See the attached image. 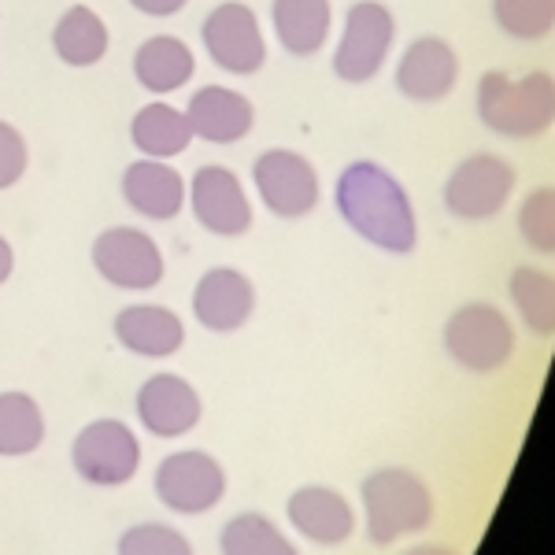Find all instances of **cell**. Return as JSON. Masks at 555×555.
Instances as JSON below:
<instances>
[{
  "label": "cell",
  "instance_id": "23",
  "mask_svg": "<svg viewBox=\"0 0 555 555\" xmlns=\"http://www.w3.org/2000/svg\"><path fill=\"white\" fill-rule=\"evenodd\" d=\"M107 26L93 8L75 4L52 26V49L67 67H93L107 56Z\"/></svg>",
  "mask_w": 555,
  "mask_h": 555
},
{
  "label": "cell",
  "instance_id": "19",
  "mask_svg": "<svg viewBox=\"0 0 555 555\" xmlns=\"http://www.w3.org/2000/svg\"><path fill=\"white\" fill-rule=\"evenodd\" d=\"M122 196L152 222H171L185 208V178L167 159H138L122 171Z\"/></svg>",
  "mask_w": 555,
  "mask_h": 555
},
{
  "label": "cell",
  "instance_id": "7",
  "mask_svg": "<svg viewBox=\"0 0 555 555\" xmlns=\"http://www.w3.org/2000/svg\"><path fill=\"white\" fill-rule=\"evenodd\" d=\"M70 463H75L78 478L89 481V486H101V489L127 486L141 467L138 434L127 423H119V418H96V423H89L75 437Z\"/></svg>",
  "mask_w": 555,
  "mask_h": 555
},
{
  "label": "cell",
  "instance_id": "31",
  "mask_svg": "<svg viewBox=\"0 0 555 555\" xmlns=\"http://www.w3.org/2000/svg\"><path fill=\"white\" fill-rule=\"evenodd\" d=\"M141 15H152V20H167V15H178L190 0H130Z\"/></svg>",
  "mask_w": 555,
  "mask_h": 555
},
{
  "label": "cell",
  "instance_id": "6",
  "mask_svg": "<svg viewBox=\"0 0 555 555\" xmlns=\"http://www.w3.org/2000/svg\"><path fill=\"white\" fill-rule=\"evenodd\" d=\"M515 182L518 175L507 159L492 156V152H474V156L452 167L449 182H444V208L455 219H467V222L492 219V215L507 208Z\"/></svg>",
  "mask_w": 555,
  "mask_h": 555
},
{
  "label": "cell",
  "instance_id": "13",
  "mask_svg": "<svg viewBox=\"0 0 555 555\" xmlns=\"http://www.w3.org/2000/svg\"><path fill=\"white\" fill-rule=\"evenodd\" d=\"M201 415V392L182 374H152L138 389V418L156 437H167V441L185 437L190 429H196Z\"/></svg>",
  "mask_w": 555,
  "mask_h": 555
},
{
  "label": "cell",
  "instance_id": "21",
  "mask_svg": "<svg viewBox=\"0 0 555 555\" xmlns=\"http://www.w3.org/2000/svg\"><path fill=\"white\" fill-rule=\"evenodd\" d=\"M196 60L190 44L171 38V34H156L133 52V78L149 93H175L193 78Z\"/></svg>",
  "mask_w": 555,
  "mask_h": 555
},
{
  "label": "cell",
  "instance_id": "22",
  "mask_svg": "<svg viewBox=\"0 0 555 555\" xmlns=\"http://www.w3.org/2000/svg\"><path fill=\"white\" fill-rule=\"evenodd\" d=\"M130 138L133 149L145 159H175L193 145V130L185 112H178L171 104L152 101L133 115L130 122Z\"/></svg>",
  "mask_w": 555,
  "mask_h": 555
},
{
  "label": "cell",
  "instance_id": "29",
  "mask_svg": "<svg viewBox=\"0 0 555 555\" xmlns=\"http://www.w3.org/2000/svg\"><path fill=\"white\" fill-rule=\"evenodd\" d=\"M119 555H193V544L185 541V533H178L167 522H141L130 526L115 544Z\"/></svg>",
  "mask_w": 555,
  "mask_h": 555
},
{
  "label": "cell",
  "instance_id": "1",
  "mask_svg": "<svg viewBox=\"0 0 555 555\" xmlns=\"http://www.w3.org/2000/svg\"><path fill=\"white\" fill-rule=\"evenodd\" d=\"M337 211L356 237L392 256H408L418 245V222L400 178L374 159H356L337 178Z\"/></svg>",
  "mask_w": 555,
  "mask_h": 555
},
{
  "label": "cell",
  "instance_id": "17",
  "mask_svg": "<svg viewBox=\"0 0 555 555\" xmlns=\"http://www.w3.org/2000/svg\"><path fill=\"white\" fill-rule=\"evenodd\" d=\"M285 515H289V526L297 533H304L315 544H345L348 537L356 533V512L352 504L341 496L337 489L326 486H304L289 496L285 504Z\"/></svg>",
  "mask_w": 555,
  "mask_h": 555
},
{
  "label": "cell",
  "instance_id": "18",
  "mask_svg": "<svg viewBox=\"0 0 555 555\" xmlns=\"http://www.w3.org/2000/svg\"><path fill=\"white\" fill-rule=\"evenodd\" d=\"M115 341L141 360H167L185 345V326L171 308L159 304H130L115 315Z\"/></svg>",
  "mask_w": 555,
  "mask_h": 555
},
{
  "label": "cell",
  "instance_id": "9",
  "mask_svg": "<svg viewBox=\"0 0 555 555\" xmlns=\"http://www.w3.org/2000/svg\"><path fill=\"white\" fill-rule=\"evenodd\" d=\"M93 267L115 289L149 293L164 282V253L156 248L145 230L112 227L93 241Z\"/></svg>",
  "mask_w": 555,
  "mask_h": 555
},
{
  "label": "cell",
  "instance_id": "26",
  "mask_svg": "<svg viewBox=\"0 0 555 555\" xmlns=\"http://www.w3.org/2000/svg\"><path fill=\"white\" fill-rule=\"evenodd\" d=\"M507 289H512V300L522 315L526 326L541 337H552L555 330V282L548 271L541 267H518L507 278Z\"/></svg>",
  "mask_w": 555,
  "mask_h": 555
},
{
  "label": "cell",
  "instance_id": "14",
  "mask_svg": "<svg viewBox=\"0 0 555 555\" xmlns=\"http://www.w3.org/2000/svg\"><path fill=\"white\" fill-rule=\"evenodd\" d=\"M256 311V285L234 267H211L193 289V315L211 334H234Z\"/></svg>",
  "mask_w": 555,
  "mask_h": 555
},
{
  "label": "cell",
  "instance_id": "24",
  "mask_svg": "<svg viewBox=\"0 0 555 555\" xmlns=\"http://www.w3.org/2000/svg\"><path fill=\"white\" fill-rule=\"evenodd\" d=\"M44 441V415L38 400L26 392H0V455L38 452Z\"/></svg>",
  "mask_w": 555,
  "mask_h": 555
},
{
  "label": "cell",
  "instance_id": "11",
  "mask_svg": "<svg viewBox=\"0 0 555 555\" xmlns=\"http://www.w3.org/2000/svg\"><path fill=\"white\" fill-rule=\"evenodd\" d=\"M201 38L215 67L230 70V75H256L267 64V41L263 30H259V20L241 0H227V4L211 8L201 26Z\"/></svg>",
  "mask_w": 555,
  "mask_h": 555
},
{
  "label": "cell",
  "instance_id": "30",
  "mask_svg": "<svg viewBox=\"0 0 555 555\" xmlns=\"http://www.w3.org/2000/svg\"><path fill=\"white\" fill-rule=\"evenodd\" d=\"M26 167H30L26 138L12 127V122L0 119V190H12V185L26 175Z\"/></svg>",
  "mask_w": 555,
  "mask_h": 555
},
{
  "label": "cell",
  "instance_id": "10",
  "mask_svg": "<svg viewBox=\"0 0 555 555\" xmlns=\"http://www.w3.org/2000/svg\"><path fill=\"white\" fill-rule=\"evenodd\" d=\"M156 496L175 515H204L227 496V470L208 452H175L156 467Z\"/></svg>",
  "mask_w": 555,
  "mask_h": 555
},
{
  "label": "cell",
  "instance_id": "5",
  "mask_svg": "<svg viewBox=\"0 0 555 555\" xmlns=\"http://www.w3.org/2000/svg\"><path fill=\"white\" fill-rule=\"evenodd\" d=\"M397 38V20L378 0H356L345 15V34L334 52V75L348 86H363L385 67Z\"/></svg>",
  "mask_w": 555,
  "mask_h": 555
},
{
  "label": "cell",
  "instance_id": "8",
  "mask_svg": "<svg viewBox=\"0 0 555 555\" xmlns=\"http://www.w3.org/2000/svg\"><path fill=\"white\" fill-rule=\"evenodd\" d=\"M253 182L263 208L278 219H304L319 208V171L293 149H267L256 156Z\"/></svg>",
  "mask_w": 555,
  "mask_h": 555
},
{
  "label": "cell",
  "instance_id": "2",
  "mask_svg": "<svg viewBox=\"0 0 555 555\" xmlns=\"http://www.w3.org/2000/svg\"><path fill=\"white\" fill-rule=\"evenodd\" d=\"M478 119L500 138H537L555 119V82L548 70L512 78L504 70H489L478 82Z\"/></svg>",
  "mask_w": 555,
  "mask_h": 555
},
{
  "label": "cell",
  "instance_id": "27",
  "mask_svg": "<svg viewBox=\"0 0 555 555\" xmlns=\"http://www.w3.org/2000/svg\"><path fill=\"white\" fill-rule=\"evenodd\" d=\"M492 20L507 38L541 41L555 26V0H492Z\"/></svg>",
  "mask_w": 555,
  "mask_h": 555
},
{
  "label": "cell",
  "instance_id": "25",
  "mask_svg": "<svg viewBox=\"0 0 555 555\" xmlns=\"http://www.w3.org/2000/svg\"><path fill=\"white\" fill-rule=\"evenodd\" d=\"M219 548L222 555H300L297 544L259 512H245V515L230 518V522L222 526Z\"/></svg>",
  "mask_w": 555,
  "mask_h": 555
},
{
  "label": "cell",
  "instance_id": "32",
  "mask_svg": "<svg viewBox=\"0 0 555 555\" xmlns=\"http://www.w3.org/2000/svg\"><path fill=\"white\" fill-rule=\"evenodd\" d=\"M15 271V253H12V245H8V237H0V285L12 278Z\"/></svg>",
  "mask_w": 555,
  "mask_h": 555
},
{
  "label": "cell",
  "instance_id": "20",
  "mask_svg": "<svg viewBox=\"0 0 555 555\" xmlns=\"http://www.w3.org/2000/svg\"><path fill=\"white\" fill-rule=\"evenodd\" d=\"M274 34L289 56H315L330 38V0H274L271 4Z\"/></svg>",
  "mask_w": 555,
  "mask_h": 555
},
{
  "label": "cell",
  "instance_id": "16",
  "mask_svg": "<svg viewBox=\"0 0 555 555\" xmlns=\"http://www.w3.org/2000/svg\"><path fill=\"white\" fill-rule=\"evenodd\" d=\"M193 138L208 141V145H237L248 138L256 122V107L245 93L227 86H204L190 96L185 107Z\"/></svg>",
  "mask_w": 555,
  "mask_h": 555
},
{
  "label": "cell",
  "instance_id": "15",
  "mask_svg": "<svg viewBox=\"0 0 555 555\" xmlns=\"http://www.w3.org/2000/svg\"><path fill=\"white\" fill-rule=\"evenodd\" d=\"M460 82V56L444 38H418L408 44L397 67V89L408 101L434 104L444 101Z\"/></svg>",
  "mask_w": 555,
  "mask_h": 555
},
{
  "label": "cell",
  "instance_id": "28",
  "mask_svg": "<svg viewBox=\"0 0 555 555\" xmlns=\"http://www.w3.org/2000/svg\"><path fill=\"white\" fill-rule=\"evenodd\" d=\"M518 234L526 237V245L541 256L555 253V190L541 185L522 201L518 208Z\"/></svg>",
  "mask_w": 555,
  "mask_h": 555
},
{
  "label": "cell",
  "instance_id": "33",
  "mask_svg": "<svg viewBox=\"0 0 555 555\" xmlns=\"http://www.w3.org/2000/svg\"><path fill=\"white\" fill-rule=\"evenodd\" d=\"M400 555H460V552L444 548V544H415V548H408V552H400Z\"/></svg>",
  "mask_w": 555,
  "mask_h": 555
},
{
  "label": "cell",
  "instance_id": "12",
  "mask_svg": "<svg viewBox=\"0 0 555 555\" xmlns=\"http://www.w3.org/2000/svg\"><path fill=\"white\" fill-rule=\"evenodd\" d=\"M190 208L196 222L215 237H245L253 230V204H248L245 185L230 167L208 164L193 175Z\"/></svg>",
  "mask_w": 555,
  "mask_h": 555
},
{
  "label": "cell",
  "instance_id": "3",
  "mask_svg": "<svg viewBox=\"0 0 555 555\" xmlns=\"http://www.w3.org/2000/svg\"><path fill=\"white\" fill-rule=\"evenodd\" d=\"M363 515L366 537L374 544H392L400 537L423 533L434 522V496L426 481L404 467H385L363 478Z\"/></svg>",
  "mask_w": 555,
  "mask_h": 555
},
{
  "label": "cell",
  "instance_id": "4",
  "mask_svg": "<svg viewBox=\"0 0 555 555\" xmlns=\"http://www.w3.org/2000/svg\"><path fill=\"white\" fill-rule=\"evenodd\" d=\"M444 348L463 371L492 374L515 356V330L496 304H463L444 322Z\"/></svg>",
  "mask_w": 555,
  "mask_h": 555
}]
</instances>
